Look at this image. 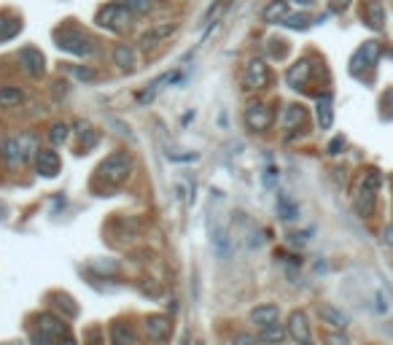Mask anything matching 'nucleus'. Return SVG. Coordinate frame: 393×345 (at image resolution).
<instances>
[{"mask_svg": "<svg viewBox=\"0 0 393 345\" xmlns=\"http://www.w3.org/2000/svg\"><path fill=\"white\" fill-rule=\"evenodd\" d=\"M54 41H57V49L68 51V54H75V57H92L98 54V41L78 30V27H62L54 33Z\"/></svg>", "mask_w": 393, "mask_h": 345, "instance_id": "1", "label": "nucleus"}, {"mask_svg": "<svg viewBox=\"0 0 393 345\" xmlns=\"http://www.w3.org/2000/svg\"><path fill=\"white\" fill-rule=\"evenodd\" d=\"M129 172H132V157L127 151H116V154L105 157L98 168V175L105 184H111V186L124 184L129 178Z\"/></svg>", "mask_w": 393, "mask_h": 345, "instance_id": "2", "label": "nucleus"}, {"mask_svg": "<svg viewBox=\"0 0 393 345\" xmlns=\"http://www.w3.org/2000/svg\"><path fill=\"white\" fill-rule=\"evenodd\" d=\"M102 30L108 33H127L132 22H135V14L124 6V3H108L98 11V19H95Z\"/></svg>", "mask_w": 393, "mask_h": 345, "instance_id": "3", "label": "nucleus"}, {"mask_svg": "<svg viewBox=\"0 0 393 345\" xmlns=\"http://www.w3.org/2000/svg\"><path fill=\"white\" fill-rule=\"evenodd\" d=\"M383 184V175L380 170H367L361 175V184H358V195H356V211L361 216H369L374 211V200H377V189Z\"/></svg>", "mask_w": 393, "mask_h": 345, "instance_id": "4", "label": "nucleus"}, {"mask_svg": "<svg viewBox=\"0 0 393 345\" xmlns=\"http://www.w3.org/2000/svg\"><path fill=\"white\" fill-rule=\"evenodd\" d=\"M33 151H38V148H35V138H33V135H22V138H6V141L0 143V157H3V159H6L11 168H17V165L27 162Z\"/></svg>", "mask_w": 393, "mask_h": 345, "instance_id": "5", "label": "nucleus"}, {"mask_svg": "<svg viewBox=\"0 0 393 345\" xmlns=\"http://www.w3.org/2000/svg\"><path fill=\"white\" fill-rule=\"evenodd\" d=\"M377 60H380V44H377V41H364V44L356 49V54L350 57V73L361 76L364 71L374 68Z\"/></svg>", "mask_w": 393, "mask_h": 345, "instance_id": "6", "label": "nucleus"}, {"mask_svg": "<svg viewBox=\"0 0 393 345\" xmlns=\"http://www.w3.org/2000/svg\"><path fill=\"white\" fill-rule=\"evenodd\" d=\"M270 65L264 62V60H250L246 65V73H243V84H246V89H264L267 84H270Z\"/></svg>", "mask_w": 393, "mask_h": 345, "instance_id": "7", "label": "nucleus"}, {"mask_svg": "<svg viewBox=\"0 0 393 345\" xmlns=\"http://www.w3.org/2000/svg\"><path fill=\"white\" fill-rule=\"evenodd\" d=\"M272 119H275V116H272L270 105H264V103H250L246 108V124H248V130H253V132L270 130Z\"/></svg>", "mask_w": 393, "mask_h": 345, "instance_id": "8", "label": "nucleus"}, {"mask_svg": "<svg viewBox=\"0 0 393 345\" xmlns=\"http://www.w3.org/2000/svg\"><path fill=\"white\" fill-rule=\"evenodd\" d=\"M19 62H22V68H25V73L33 76V78L46 73V57H44V51L38 49V46H25V49H19Z\"/></svg>", "mask_w": 393, "mask_h": 345, "instance_id": "9", "label": "nucleus"}, {"mask_svg": "<svg viewBox=\"0 0 393 345\" xmlns=\"http://www.w3.org/2000/svg\"><path fill=\"white\" fill-rule=\"evenodd\" d=\"M60 168H62V162H60V154H57L54 148H38V151H35V170H38V175H44V178H57V175H60Z\"/></svg>", "mask_w": 393, "mask_h": 345, "instance_id": "10", "label": "nucleus"}, {"mask_svg": "<svg viewBox=\"0 0 393 345\" xmlns=\"http://www.w3.org/2000/svg\"><path fill=\"white\" fill-rule=\"evenodd\" d=\"M38 329H41V343H46V340H57V343H60L62 335H68L65 321L51 316V313H44V316L38 319Z\"/></svg>", "mask_w": 393, "mask_h": 345, "instance_id": "11", "label": "nucleus"}, {"mask_svg": "<svg viewBox=\"0 0 393 345\" xmlns=\"http://www.w3.org/2000/svg\"><path fill=\"white\" fill-rule=\"evenodd\" d=\"M361 19L367 22V27H372L374 33H383L385 30V6L380 0H367L364 3V11H361Z\"/></svg>", "mask_w": 393, "mask_h": 345, "instance_id": "12", "label": "nucleus"}, {"mask_svg": "<svg viewBox=\"0 0 393 345\" xmlns=\"http://www.w3.org/2000/svg\"><path fill=\"white\" fill-rule=\"evenodd\" d=\"M310 76H313V60H299L294 62L291 68H289V73H286V81H289V87H294V89H302L307 81H310Z\"/></svg>", "mask_w": 393, "mask_h": 345, "instance_id": "13", "label": "nucleus"}, {"mask_svg": "<svg viewBox=\"0 0 393 345\" xmlns=\"http://www.w3.org/2000/svg\"><path fill=\"white\" fill-rule=\"evenodd\" d=\"M289 335L296 340V345L302 343H313V335H310V324H307V316L302 310H294L291 319H289Z\"/></svg>", "mask_w": 393, "mask_h": 345, "instance_id": "14", "label": "nucleus"}, {"mask_svg": "<svg viewBox=\"0 0 393 345\" xmlns=\"http://www.w3.org/2000/svg\"><path fill=\"white\" fill-rule=\"evenodd\" d=\"M175 22H159V25H154L151 30H146L143 35H140V46L143 49H151V46H156V44H162L165 38H170L172 33H175Z\"/></svg>", "mask_w": 393, "mask_h": 345, "instance_id": "15", "label": "nucleus"}, {"mask_svg": "<svg viewBox=\"0 0 393 345\" xmlns=\"http://www.w3.org/2000/svg\"><path fill=\"white\" fill-rule=\"evenodd\" d=\"M146 332H148V337H151V340H156V343L167 340V335H170V319H167V316H159V313L148 316Z\"/></svg>", "mask_w": 393, "mask_h": 345, "instance_id": "16", "label": "nucleus"}, {"mask_svg": "<svg viewBox=\"0 0 393 345\" xmlns=\"http://www.w3.org/2000/svg\"><path fill=\"white\" fill-rule=\"evenodd\" d=\"M289 14H291V11H289V0H270V3L264 6V11H262V19L270 22V25H283V19H286Z\"/></svg>", "mask_w": 393, "mask_h": 345, "instance_id": "17", "label": "nucleus"}, {"mask_svg": "<svg viewBox=\"0 0 393 345\" xmlns=\"http://www.w3.org/2000/svg\"><path fill=\"white\" fill-rule=\"evenodd\" d=\"M316 114H318L320 130H331V124H334V98H331L329 92L318 98V103H316Z\"/></svg>", "mask_w": 393, "mask_h": 345, "instance_id": "18", "label": "nucleus"}, {"mask_svg": "<svg viewBox=\"0 0 393 345\" xmlns=\"http://www.w3.org/2000/svg\"><path fill=\"white\" fill-rule=\"evenodd\" d=\"M113 62L122 68V71H135L138 68V51L132 44H119L113 49Z\"/></svg>", "mask_w": 393, "mask_h": 345, "instance_id": "19", "label": "nucleus"}, {"mask_svg": "<svg viewBox=\"0 0 393 345\" xmlns=\"http://www.w3.org/2000/svg\"><path fill=\"white\" fill-rule=\"evenodd\" d=\"M280 319V308L277 305H259V308H253L250 310V321L262 329V326H270L275 321Z\"/></svg>", "mask_w": 393, "mask_h": 345, "instance_id": "20", "label": "nucleus"}, {"mask_svg": "<svg viewBox=\"0 0 393 345\" xmlns=\"http://www.w3.org/2000/svg\"><path fill=\"white\" fill-rule=\"evenodd\" d=\"M304 122H307V111L302 105H286L283 114H280V124L286 130H296V127H302Z\"/></svg>", "mask_w": 393, "mask_h": 345, "instance_id": "21", "label": "nucleus"}, {"mask_svg": "<svg viewBox=\"0 0 393 345\" xmlns=\"http://www.w3.org/2000/svg\"><path fill=\"white\" fill-rule=\"evenodd\" d=\"M111 343L113 345H140L135 329L129 324H113L111 326Z\"/></svg>", "mask_w": 393, "mask_h": 345, "instance_id": "22", "label": "nucleus"}, {"mask_svg": "<svg viewBox=\"0 0 393 345\" xmlns=\"http://www.w3.org/2000/svg\"><path fill=\"white\" fill-rule=\"evenodd\" d=\"M75 132H78V146H81V151H89V148L98 146L100 132L89 122H78L75 124Z\"/></svg>", "mask_w": 393, "mask_h": 345, "instance_id": "23", "label": "nucleus"}, {"mask_svg": "<svg viewBox=\"0 0 393 345\" xmlns=\"http://www.w3.org/2000/svg\"><path fill=\"white\" fill-rule=\"evenodd\" d=\"M19 30H22V19L8 17V14H0V44H6V41H11V38H17V35H19Z\"/></svg>", "mask_w": 393, "mask_h": 345, "instance_id": "24", "label": "nucleus"}, {"mask_svg": "<svg viewBox=\"0 0 393 345\" xmlns=\"http://www.w3.org/2000/svg\"><path fill=\"white\" fill-rule=\"evenodd\" d=\"M318 316L329 326H334V329H345L347 326V316H345L342 310H337V308H331V305H318Z\"/></svg>", "mask_w": 393, "mask_h": 345, "instance_id": "25", "label": "nucleus"}, {"mask_svg": "<svg viewBox=\"0 0 393 345\" xmlns=\"http://www.w3.org/2000/svg\"><path fill=\"white\" fill-rule=\"evenodd\" d=\"M25 103V92L19 87H0V108H17Z\"/></svg>", "mask_w": 393, "mask_h": 345, "instance_id": "26", "label": "nucleus"}, {"mask_svg": "<svg viewBox=\"0 0 393 345\" xmlns=\"http://www.w3.org/2000/svg\"><path fill=\"white\" fill-rule=\"evenodd\" d=\"M286 335H289V329H283V326L275 321V324H270V326H262L259 340H262V343H270V345H280Z\"/></svg>", "mask_w": 393, "mask_h": 345, "instance_id": "27", "label": "nucleus"}, {"mask_svg": "<svg viewBox=\"0 0 393 345\" xmlns=\"http://www.w3.org/2000/svg\"><path fill=\"white\" fill-rule=\"evenodd\" d=\"M49 141L54 143V146H65L68 141H71V127L65 122H57V124H51V130H49Z\"/></svg>", "mask_w": 393, "mask_h": 345, "instance_id": "28", "label": "nucleus"}, {"mask_svg": "<svg viewBox=\"0 0 393 345\" xmlns=\"http://www.w3.org/2000/svg\"><path fill=\"white\" fill-rule=\"evenodd\" d=\"M175 78H178V73H165V76H162V78H156V81L151 84V89H146V92H140V95H138V100H140V103H151V100L156 98V92L162 89V84H172Z\"/></svg>", "mask_w": 393, "mask_h": 345, "instance_id": "29", "label": "nucleus"}, {"mask_svg": "<svg viewBox=\"0 0 393 345\" xmlns=\"http://www.w3.org/2000/svg\"><path fill=\"white\" fill-rule=\"evenodd\" d=\"M283 25L291 27V30H307V27L313 25V17H310V14H304V11H299V14H289V17L283 19Z\"/></svg>", "mask_w": 393, "mask_h": 345, "instance_id": "30", "label": "nucleus"}, {"mask_svg": "<svg viewBox=\"0 0 393 345\" xmlns=\"http://www.w3.org/2000/svg\"><path fill=\"white\" fill-rule=\"evenodd\" d=\"M122 3L129 8V11H132V14H135V17L151 14V11H154V6H156L154 0H122Z\"/></svg>", "mask_w": 393, "mask_h": 345, "instance_id": "31", "label": "nucleus"}, {"mask_svg": "<svg viewBox=\"0 0 393 345\" xmlns=\"http://www.w3.org/2000/svg\"><path fill=\"white\" fill-rule=\"evenodd\" d=\"M54 299H57L54 305H57L60 310H65V319H73V316H78V305H73V299H71V297L57 294Z\"/></svg>", "mask_w": 393, "mask_h": 345, "instance_id": "32", "label": "nucleus"}, {"mask_svg": "<svg viewBox=\"0 0 393 345\" xmlns=\"http://www.w3.org/2000/svg\"><path fill=\"white\" fill-rule=\"evenodd\" d=\"M71 73H73L78 81H95V78H98V71H92V68H86V65H84V68H81V65H73Z\"/></svg>", "mask_w": 393, "mask_h": 345, "instance_id": "33", "label": "nucleus"}, {"mask_svg": "<svg viewBox=\"0 0 393 345\" xmlns=\"http://www.w3.org/2000/svg\"><path fill=\"white\" fill-rule=\"evenodd\" d=\"M350 3H353V0H329V11H331V14H342V11L350 8Z\"/></svg>", "mask_w": 393, "mask_h": 345, "instance_id": "34", "label": "nucleus"}, {"mask_svg": "<svg viewBox=\"0 0 393 345\" xmlns=\"http://www.w3.org/2000/svg\"><path fill=\"white\" fill-rule=\"evenodd\" d=\"M326 345H347V337L342 335V329L334 332V335H326Z\"/></svg>", "mask_w": 393, "mask_h": 345, "instance_id": "35", "label": "nucleus"}, {"mask_svg": "<svg viewBox=\"0 0 393 345\" xmlns=\"http://www.w3.org/2000/svg\"><path fill=\"white\" fill-rule=\"evenodd\" d=\"M345 146V138H334L331 143H329V154H340V148Z\"/></svg>", "mask_w": 393, "mask_h": 345, "instance_id": "36", "label": "nucleus"}, {"mask_svg": "<svg viewBox=\"0 0 393 345\" xmlns=\"http://www.w3.org/2000/svg\"><path fill=\"white\" fill-rule=\"evenodd\" d=\"M235 345H256V340H253L250 335H237V337H235Z\"/></svg>", "mask_w": 393, "mask_h": 345, "instance_id": "37", "label": "nucleus"}, {"mask_svg": "<svg viewBox=\"0 0 393 345\" xmlns=\"http://www.w3.org/2000/svg\"><path fill=\"white\" fill-rule=\"evenodd\" d=\"M383 238H385V243H388V246H393V224L385 229V232H383Z\"/></svg>", "mask_w": 393, "mask_h": 345, "instance_id": "38", "label": "nucleus"}, {"mask_svg": "<svg viewBox=\"0 0 393 345\" xmlns=\"http://www.w3.org/2000/svg\"><path fill=\"white\" fill-rule=\"evenodd\" d=\"M57 345H75V340L71 337V335H65V340H60Z\"/></svg>", "mask_w": 393, "mask_h": 345, "instance_id": "39", "label": "nucleus"}, {"mask_svg": "<svg viewBox=\"0 0 393 345\" xmlns=\"http://www.w3.org/2000/svg\"><path fill=\"white\" fill-rule=\"evenodd\" d=\"M291 3H299V6H313L316 0H291Z\"/></svg>", "mask_w": 393, "mask_h": 345, "instance_id": "40", "label": "nucleus"}, {"mask_svg": "<svg viewBox=\"0 0 393 345\" xmlns=\"http://www.w3.org/2000/svg\"><path fill=\"white\" fill-rule=\"evenodd\" d=\"M0 219H3V208H0Z\"/></svg>", "mask_w": 393, "mask_h": 345, "instance_id": "41", "label": "nucleus"}, {"mask_svg": "<svg viewBox=\"0 0 393 345\" xmlns=\"http://www.w3.org/2000/svg\"><path fill=\"white\" fill-rule=\"evenodd\" d=\"M302 345H313V343H302Z\"/></svg>", "mask_w": 393, "mask_h": 345, "instance_id": "42", "label": "nucleus"}, {"mask_svg": "<svg viewBox=\"0 0 393 345\" xmlns=\"http://www.w3.org/2000/svg\"><path fill=\"white\" fill-rule=\"evenodd\" d=\"M183 345H186V343H183Z\"/></svg>", "mask_w": 393, "mask_h": 345, "instance_id": "43", "label": "nucleus"}]
</instances>
